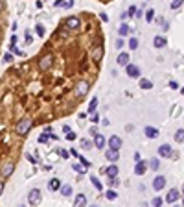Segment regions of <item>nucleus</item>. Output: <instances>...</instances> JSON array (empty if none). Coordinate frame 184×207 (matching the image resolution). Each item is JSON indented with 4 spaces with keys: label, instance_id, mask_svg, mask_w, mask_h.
<instances>
[{
    "label": "nucleus",
    "instance_id": "5",
    "mask_svg": "<svg viewBox=\"0 0 184 207\" xmlns=\"http://www.w3.org/2000/svg\"><path fill=\"white\" fill-rule=\"evenodd\" d=\"M13 172H15V163L13 161H6V163L2 165V168H0V174H2L4 178H9Z\"/></svg>",
    "mask_w": 184,
    "mask_h": 207
},
{
    "label": "nucleus",
    "instance_id": "51",
    "mask_svg": "<svg viewBox=\"0 0 184 207\" xmlns=\"http://www.w3.org/2000/svg\"><path fill=\"white\" fill-rule=\"evenodd\" d=\"M2 192H4V181L0 179V196H2Z\"/></svg>",
    "mask_w": 184,
    "mask_h": 207
},
{
    "label": "nucleus",
    "instance_id": "41",
    "mask_svg": "<svg viewBox=\"0 0 184 207\" xmlns=\"http://www.w3.org/2000/svg\"><path fill=\"white\" fill-rule=\"evenodd\" d=\"M90 120L94 122V124H96V122H100V115H96V113H90Z\"/></svg>",
    "mask_w": 184,
    "mask_h": 207
},
{
    "label": "nucleus",
    "instance_id": "38",
    "mask_svg": "<svg viewBox=\"0 0 184 207\" xmlns=\"http://www.w3.org/2000/svg\"><path fill=\"white\" fill-rule=\"evenodd\" d=\"M136 11H138V8H136V6H131V8L127 9V15H129V17H136Z\"/></svg>",
    "mask_w": 184,
    "mask_h": 207
},
{
    "label": "nucleus",
    "instance_id": "30",
    "mask_svg": "<svg viewBox=\"0 0 184 207\" xmlns=\"http://www.w3.org/2000/svg\"><path fill=\"white\" fill-rule=\"evenodd\" d=\"M149 167H151L153 170H158V167H160V161H158V157H153V159H149Z\"/></svg>",
    "mask_w": 184,
    "mask_h": 207
},
{
    "label": "nucleus",
    "instance_id": "53",
    "mask_svg": "<svg viewBox=\"0 0 184 207\" xmlns=\"http://www.w3.org/2000/svg\"><path fill=\"white\" fill-rule=\"evenodd\" d=\"M2 8H4V2H2V0H0V11H2Z\"/></svg>",
    "mask_w": 184,
    "mask_h": 207
},
{
    "label": "nucleus",
    "instance_id": "10",
    "mask_svg": "<svg viewBox=\"0 0 184 207\" xmlns=\"http://www.w3.org/2000/svg\"><path fill=\"white\" fill-rule=\"evenodd\" d=\"M179 198H180V192H179L177 189H171V191H168V194H166V202H168V203H175V202H179Z\"/></svg>",
    "mask_w": 184,
    "mask_h": 207
},
{
    "label": "nucleus",
    "instance_id": "46",
    "mask_svg": "<svg viewBox=\"0 0 184 207\" xmlns=\"http://www.w3.org/2000/svg\"><path fill=\"white\" fill-rule=\"evenodd\" d=\"M26 159L30 161L31 165H37V161H35V157H33V155H30V154H28V155H26Z\"/></svg>",
    "mask_w": 184,
    "mask_h": 207
},
{
    "label": "nucleus",
    "instance_id": "18",
    "mask_svg": "<svg viewBox=\"0 0 184 207\" xmlns=\"http://www.w3.org/2000/svg\"><path fill=\"white\" fill-rule=\"evenodd\" d=\"M72 6H74V0H55V8L68 9V8H72Z\"/></svg>",
    "mask_w": 184,
    "mask_h": 207
},
{
    "label": "nucleus",
    "instance_id": "23",
    "mask_svg": "<svg viewBox=\"0 0 184 207\" xmlns=\"http://www.w3.org/2000/svg\"><path fill=\"white\" fill-rule=\"evenodd\" d=\"M74 205H77V207L87 205V196H85V194H77V196L74 198Z\"/></svg>",
    "mask_w": 184,
    "mask_h": 207
},
{
    "label": "nucleus",
    "instance_id": "34",
    "mask_svg": "<svg viewBox=\"0 0 184 207\" xmlns=\"http://www.w3.org/2000/svg\"><path fill=\"white\" fill-rule=\"evenodd\" d=\"M153 19H155V9H147V11H146V20L151 22Z\"/></svg>",
    "mask_w": 184,
    "mask_h": 207
},
{
    "label": "nucleus",
    "instance_id": "36",
    "mask_svg": "<svg viewBox=\"0 0 184 207\" xmlns=\"http://www.w3.org/2000/svg\"><path fill=\"white\" fill-rule=\"evenodd\" d=\"M35 32H37L39 37H44V26H42V24H37V26H35Z\"/></svg>",
    "mask_w": 184,
    "mask_h": 207
},
{
    "label": "nucleus",
    "instance_id": "31",
    "mask_svg": "<svg viewBox=\"0 0 184 207\" xmlns=\"http://www.w3.org/2000/svg\"><path fill=\"white\" fill-rule=\"evenodd\" d=\"M127 44H129L131 50H136V48H138V39H136V37H131V39L127 41Z\"/></svg>",
    "mask_w": 184,
    "mask_h": 207
},
{
    "label": "nucleus",
    "instance_id": "9",
    "mask_svg": "<svg viewBox=\"0 0 184 207\" xmlns=\"http://www.w3.org/2000/svg\"><path fill=\"white\" fill-rule=\"evenodd\" d=\"M166 187V178L164 176H156L155 179H153V189L155 191H162Z\"/></svg>",
    "mask_w": 184,
    "mask_h": 207
},
{
    "label": "nucleus",
    "instance_id": "22",
    "mask_svg": "<svg viewBox=\"0 0 184 207\" xmlns=\"http://www.w3.org/2000/svg\"><path fill=\"white\" fill-rule=\"evenodd\" d=\"M131 32H133V28H129V26L125 24V22H123V24L118 28V35H120V37H125V35H129Z\"/></svg>",
    "mask_w": 184,
    "mask_h": 207
},
{
    "label": "nucleus",
    "instance_id": "1",
    "mask_svg": "<svg viewBox=\"0 0 184 207\" xmlns=\"http://www.w3.org/2000/svg\"><path fill=\"white\" fill-rule=\"evenodd\" d=\"M31 126H33V120H31V119H20V120L15 124V131H17L20 137H24V135H28V131L31 129Z\"/></svg>",
    "mask_w": 184,
    "mask_h": 207
},
{
    "label": "nucleus",
    "instance_id": "15",
    "mask_svg": "<svg viewBox=\"0 0 184 207\" xmlns=\"http://www.w3.org/2000/svg\"><path fill=\"white\" fill-rule=\"evenodd\" d=\"M118 172H120V170H118V165H114V163H112V165H109V167H107V168L103 170V174H105L107 178H112V176H118Z\"/></svg>",
    "mask_w": 184,
    "mask_h": 207
},
{
    "label": "nucleus",
    "instance_id": "29",
    "mask_svg": "<svg viewBox=\"0 0 184 207\" xmlns=\"http://www.w3.org/2000/svg\"><path fill=\"white\" fill-rule=\"evenodd\" d=\"M79 144H81V148H83V150H90L94 143H90L88 139H81V141H79Z\"/></svg>",
    "mask_w": 184,
    "mask_h": 207
},
{
    "label": "nucleus",
    "instance_id": "40",
    "mask_svg": "<svg viewBox=\"0 0 184 207\" xmlns=\"http://www.w3.org/2000/svg\"><path fill=\"white\" fill-rule=\"evenodd\" d=\"M155 207H160V205H162V198H160V196H156V198H153V202H151Z\"/></svg>",
    "mask_w": 184,
    "mask_h": 207
},
{
    "label": "nucleus",
    "instance_id": "44",
    "mask_svg": "<svg viewBox=\"0 0 184 207\" xmlns=\"http://www.w3.org/2000/svg\"><path fill=\"white\" fill-rule=\"evenodd\" d=\"M123 44H125V41H123L122 37H118V41H116V48H122Z\"/></svg>",
    "mask_w": 184,
    "mask_h": 207
},
{
    "label": "nucleus",
    "instance_id": "39",
    "mask_svg": "<svg viewBox=\"0 0 184 207\" xmlns=\"http://www.w3.org/2000/svg\"><path fill=\"white\" fill-rule=\"evenodd\" d=\"M85 168H87V167H85L83 163H81V165H77V163H74V170H76V172H85Z\"/></svg>",
    "mask_w": 184,
    "mask_h": 207
},
{
    "label": "nucleus",
    "instance_id": "21",
    "mask_svg": "<svg viewBox=\"0 0 184 207\" xmlns=\"http://www.w3.org/2000/svg\"><path fill=\"white\" fill-rule=\"evenodd\" d=\"M48 189H50V191H59V189H61V183H59L57 178H52V179L48 181Z\"/></svg>",
    "mask_w": 184,
    "mask_h": 207
},
{
    "label": "nucleus",
    "instance_id": "8",
    "mask_svg": "<svg viewBox=\"0 0 184 207\" xmlns=\"http://www.w3.org/2000/svg\"><path fill=\"white\" fill-rule=\"evenodd\" d=\"M125 72H127L129 78H140V68H138L136 65L127 63V65H125Z\"/></svg>",
    "mask_w": 184,
    "mask_h": 207
},
{
    "label": "nucleus",
    "instance_id": "32",
    "mask_svg": "<svg viewBox=\"0 0 184 207\" xmlns=\"http://www.w3.org/2000/svg\"><path fill=\"white\" fill-rule=\"evenodd\" d=\"M109 185H110V187H118V185H120V179H118L116 176L109 178Z\"/></svg>",
    "mask_w": 184,
    "mask_h": 207
},
{
    "label": "nucleus",
    "instance_id": "7",
    "mask_svg": "<svg viewBox=\"0 0 184 207\" xmlns=\"http://www.w3.org/2000/svg\"><path fill=\"white\" fill-rule=\"evenodd\" d=\"M64 26H66L68 30H77V28L81 26V20H79L77 17H68V19L64 20Z\"/></svg>",
    "mask_w": 184,
    "mask_h": 207
},
{
    "label": "nucleus",
    "instance_id": "11",
    "mask_svg": "<svg viewBox=\"0 0 184 207\" xmlns=\"http://www.w3.org/2000/svg\"><path fill=\"white\" fill-rule=\"evenodd\" d=\"M146 170H147V163L146 161H136V167H134V174L136 176H142V174H146Z\"/></svg>",
    "mask_w": 184,
    "mask_h": 207
},
{
    "label": "nucleus",
    "instance_id": "56",
    "mask_svg": "<svg viewBox=\"0 0 184 207\" xmlns=\"http://www.w3.org/2000/svg\"><path fill=\"white\" fill-rule=\"evenodd\" d=\"M182 203H184V200H182Z\"/></svg>",
    "mask_w": 184,
    "mask_h": 207
},
{
    "label": "nucleus",
    "instance_id": "49",
    "mask_svg": "<svg viewBox=\"0 0 184 207\" xmlns=\"http://www.w3.org/2000/svg\"><path fill=\"white\" fill-rule=\"evenodd\" d=\"M100 19H101L103 22H109V17H107V13H100Z\"/></svg>",
    "mask_w": 184,
    "mask_h": 207
},
{
    "label": "nucleus",
    "instance_id": "12",
    "mask_svg": "<svg viewBox=\"0 0 184 207\" xmlns=\"http://www.w3.org/2000/svg\"><path fill=\"white\" fill-rule=\"evenodd\" d=\"M105 144H107V141H105V137H103L101 133L94 135V146H96L98 150H103V148H105Z\"/></svg>",
    "mask_w": 184,
    "mask_h": 207
},
{
    "label": "nucleus",
    "instance_id": "50",
    "mask_svg": "<svg viewBox=\"0 0 184 207\" xmlns=\"http://www.w3.org/2000/svg\"><path fill=\"white\" fill-rule=\"evenodd\" d=\"M169 87H171V89H179V87H180V85H179V83H177V81H169Z\"/></svg>",
    "mask_w": 184,
    "mask_h": 207
},
{
    "label": "nucleus",
    "instance_id": "20",
    "mask_svg": "<svg viewBox=\"0 0 184 207\" xmlns=\"http://www.w3.org/2000/svg\"><path fill=\"white\" fill-rule=\"evenodd\" d=\"M116 61H118V65H123V67H125V65L129 63V54H127V52H120L118 57H116Z\"/></svg>",
    "mask_w": 184,
    "mask_h": 207
},
{
    "label": "nucleus",
    "instance_id": "14",
    "mask_svg": "<svg viewBox=\"0 0 184 207\" xmlns=\"http://www.w3.org/2000/svg\"><path fill=\"white\" fill-rule=\"evenodd\" d=\"M109 148H116V150L122 148V139H120L118 135H112L110 139H109Z\"/></svg>",
    "mask_w": 184,
    "mask_h": 207
},
{
    "label": "nucleus",
    "instance_id": "17",
    "mask_svg": "<svg viewBox=\"0 0 184 207\" xmlns=\"http://www.w3.org/2000/svg\"><path fill=\"white\" fill-rule=\"evenodd\" d=\"M153 44H155V48H164L166 44H168V41H166V37H162V35H156V37L153 39Z\"/></svg>",
    "mask_w": 184,
    "mask_h": 207
},
{
    "label": "nucleus",
    "instance_id": "48",
    "mask_svg": "<svg viewBox=\"0 0 184 207\" xmlns=\"http://www.w3.org/2000/svg\"><path fill=\"white\" fill-rule=\"evenodd\" d=\"M88 133H90V135H92V137H94V135H98V129H96V128H94V126H92V128H90V129H88Z\"/></svg>",
    "mask_w": 184,
    "mask_h": 207
},
{
    "label": "nucleus",
    "instance_id": "26",
    "mask_svg": "<svg viewBox=\"0 0 184 207\" xmlns=\"http://www.w3.org/2000/svg\"><path fill=\"white\" fill-rule=\"evenodd\" d=\"M173 139H175L177 143H184V129H177L175 135H173Z\"/></svg>",
    "mask_w": 184,
    "mask_h": 207
},
{
    "label": "nucleus",
    "instance_id": "16",
    "mask_svg": "<svg viewBox=\"0 0 184 207\" xmlns=\"http://www.w3.org/2000/svg\"><path fill=\"white\" fill-rule=\"evenodd\" d=\"M144 133H146L147 139H156V137H158V129H156V128H153V126H146Z\"/></svg>",
    "mask_w": 184,
    "mask_h": 207
},
{
    "label": "nucleus",
    "instance_id": "55",
    "mask_svg": "<svg viewBox=\"0 0 184 207\" xmlns=\"http://www.w3.org/2000/svg\"><path fill=\"white\" fill-rule=\"evenodd\" d=\"M182 192H184V185H182Z\"/></svg>",
    "mask_w": 184,
    "mask_h": 207
},
{
    "label": "nucleus",
    "instance_id": "45",
    "mask_svg": "<svg viewBox=\"0 0 184 207\" xmlns=\"http://www.w3.org/2000/svg\"><path fill=\"white\" fill-rule=\"evenodd\" d=\"M79 161H81V163H83V165H85V167H87V168H88V167H90V161H87V159H85V157H81V155H79Z\"/></svg>",
    "mask_w": 184,
    "mask_h": 207
},
{
    "label": "nucleus",
    "instance_id": "4",
    "mask_svg": "<svg viewBox=\"0 0 184 207\" xmlns=\"http://www.w3.org/2000/svg\"><path fill=\"white\" fill-rule=\"evenodd\" d=\"M41 198H42L41 189H31L30 194H28V202H30V205H39V203H41Z\"/></svg>",
    "mask_w": 184,
    "mask_h": 207
},
{
    "label": "nucleus",
    "instance_id": "6",
    "mask_svg": "<svg viewBox=\"0 0 184 207\" xmlns=\"http://www.w3.org/2000/svg\"><path fill=\"white\" fill-rule=\"evenodd\" d=\"M105 157H107V161H110V163H116V161H120V150L107 148L105 150Z\"/></svg>",
    "mask_w": 184,
    "mask_h": 207
},
{
    "label": "nucleus",
    "instance_id": "42",
    "mask_svg": "<svg viewBox=\"0 0 184 207\" xmlns=\"http://www.w3.org/2000/svg\"><path fill=\"white\" fill-rule=\"evenodd\" d=\"M4 61H6V63H11V61H13V54H9V52H8V54L4 56Z\"/></svg>",
    "mask_w": 184,
    "mask_h": 207
},
{
    "label": "nucleus",
    "instance_id": "13",
    "mask_svg": "<svg viewBox=\"0 0 184 207\" xmlns=\"http://www.w3.org/2000/svg\"><path fill=\"white\" fill-rule=\"evenodd\" d=\"M171 154H173V150H171L169 144H162V146H158V155H160V157H171Z\"/></svg>",
    "mask_w": 184,
    "mask_h": 207
},
{
    "label": "nucleus",
    "instance_id": "27",
    "mask_svg": "<svg viewBox=\"0 0 184 207\" xmlns=\"http://www.w3.org/2000/svg\"><path fill=\"white\" fill-rule=\"evenodd\" d=\"M90 181H92V185H94L98 191H103V185H101V183H100V179L96 178V176H90Z\"/></svg>",
    "mask_w": 184,
    "mask_h": 207
},
{
    "label": "nucleus",
    "instance_id": "24",
    "mask_svg": "<svg viewBox=\"0 0 184 207\" xmlns=\"http://www.w3.org/2000/svg\"><path fill=\"white\" fill-rule=\"evenodd\" d=\"M138 85H140V89H153V81L151 80H146V78H140V81H138Z\"/></svg>",
    "mask_w": 184,
    "mask_h": 207
},
{
    "label": "nucleus",
    "instance_id": "28",
    "mask_svg": "<svg viewBox=\"0 0 184 207\" xmlns=\"http://www.w3.org/2000/svg\"><path fill=\"white\" fill-rule=\"evenodd\" d=\"M98 102H100L98 98H92V100H90V104H88V113H94V111H96V107H98Z\"/></svg>",
    "mask_w": 184,
    "mask_h": 207
},
{
    "label": "nucleus",
    "instance_id": "52",
    "mask_svg": "<svg viewBox=\"0 0 184 207\" xmlns=\"http://www.w3.org/2000/svg\"><path fill=\"white\" fill-rule=\"evenodd\" d=\"M59 154H61V157H68V152H64V150H59Z\"/></svg>",
    "mask_w": 184,
    "mask_h": 207
},
{
    "label": "nucleus",
    "instance_id": "47",
    "mask_svg": "<svg viewBox=\"0 0 184 207\" xmlns=\"http://www.w3.org/2000/svg\"><path fill=\"white\" fill-rule=\"evenodd\" d=\"M26 43L30 44V43H33V37H31V33L30 32H26Z\"/></svg>",
    "mask_w": 184,
    "mask_h": 207
},
{
    "label": "nucleus",
    "instance_id": "33",
    "mask_svg": "<svg viewBox=\"0 0 184 207\" xmlns=\"http://www.w3.org/2000/svg\"><path fill=\"white\" fill-rule=\"evenodd\" d=\"M105 196H107V200H116V198H118V192H116V191H107Z\"/></svg>",
    "mask_w": 184,
    "mask_h": 207
},
{
    "label": "nucleus",
    "instance_id": "2",
    "mask_svg": "<svg viewBox=\"0 0 184 207\" xmlns=\"http://www.w3.org/2000/svg\"><path fill=\"white\" fill-rule=\"evenodd\" d=\"M88 89H90V83H88L87 80H81V81H77V85L74 87V95H76L77 98H83V96L88 93Z\"/></svg>",
    "mask_w": 184,
    "mask_h": 207
},
{
    "label": "nucleus",
    "instance_id": "37",
    "mask_svg": "<svg viewBox=\"0 0 184 207\" xmlns=\"http://www.w3.org/2000/svg\"><path fill=\"white\" fill-rule=\"evenodd\" d=\"M182 4H184V0H173V2H171V9H179Z\"/></svg>",
    "mask_w": 184,
    "mask_h": 207
},
{
    "label": "nucleus",
    "instance_id": "54",
    "mask_svg": "<svg viewBox=\"0 0 184 207\" xmlns=\"http://www.w3.org/2000/svg\"><path fill=\"white\" fill-rule=\"evenodd\" d=\"M180 93H182V96H184V87H182V89H180Z\"/></svg>",
    "mask_w": 184,
    "mask_h": 207
},
{
    "label": "nucleus",
    "instance_id": "43",
    "mask_svg": "<svg viewBox=\"0 0 184 207\" xmlns=\"http://www.w3.org/2000/svg\"><path fill=\"white\" fill-rule=\"evenodd\" d=\"M66 139H68V141H74V139H76V133H74V131H68V133H66Z\"/></svg>",
    "mask_w": 184,
    "mask_h": 207
},
{
    "label": "nucleus",
    "instance_id": "19",
    "mask_svg": "<svg viewBox=\"0 0 184 207\" xmlns=\"http://www.w3.org/2000/svg\"><path fill=\"white\" fill-rule=\"evenodd\" d=\"M101 56H103V47H101V44H98V47L94 48V52H92V59L98 63L101 59Z\"/></svg>",
    "mask_w": 184,
    "mask_h": 207
},
{
    "label": "nucleus",
    "instance_id": "35",
    "mask_svg": "<svg viewBox=\"0 0 184 207\" xmlns=\"http://www.w3.org/2000/svg\"><path fill=\"white\" fill-rule=\"evenodd\" d=\"M48 139H50V133H46V131L39 135V143H48Z\"/></svg>",
    "mask_w": 184,
    "mask_h": 207
},
{
    "label": "nucleus",
    "instance_id": "25",
    "mask_svg": "<svg viewBox=\"0 0 184 207\" xmlns=\"http://www.w3.org/2000/svg\"><path fill=\"white\" fill-rule=\"evenodd\" d=\"M61 194H63L64 198L72 196V187H70V185H63V187H61Z\"/></svg>",
    "mask_w": 184,
    "mask_h": 207
},
{
    "label": "nucleus",
    "instance_id": "3",
    "mask_svg": "<svg viewBox=\"0 0 184 207\" xmlns=\"http://www.w3.org/2000/svg\"><path fill=\"white\" fill-rule=\"evenodd\" d=\"M52 65H54V56L52 54H44L39 59V68H41V71H48Z\"/></svg>",
    "mask_w": 184,
    "mask_h": 207
}]
</instances>
